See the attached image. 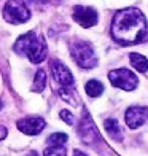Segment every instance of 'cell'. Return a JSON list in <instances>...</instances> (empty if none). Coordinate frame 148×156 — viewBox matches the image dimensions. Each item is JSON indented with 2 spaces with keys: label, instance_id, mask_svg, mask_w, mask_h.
I'll return each mask as SVG.
<instances>
[{
  "label": "cell",
  "instance_id": "cell-6",
  "mask_svg": "<svg viewBox=\"0 0 148 156\" xmlns=\"http://www.w3.org/2000/svg\"><path fill=\"white\" fill-rule=\"evenodd\" d=\"M49 67H51V73H53L54 81L59 84V88H70V86H73V83H75L73 81V75L61 61L53 59L51 64H49Z\"/></svg>",
  "mask_w": 148,
  "mask_h": 156
},
{
  "label": "cell",
  "instance_id": "cell-1",
  "mask_svg": "<svg viewBox=\"0 0 148 156\" xmlns=\"http://www.w3.org/2000/svg\"><path fill=\"white\" fill-rule=\"evenodd\" d=\"M148 26L143 13L137 8L119 10L111 23V37L121 45H137L146 40Z\"/></svg>",
  "mask_w": 148,
  "mask_h": 156
},
{
  "label": "cell",
  "instance_id": "cell-13",
  "mask_svg": "<svg viewBox=\"0 0 148 156\" xmlns=\"http://www.w3.org/2000/svg\"><path fill=\"white\" fill-rule=\"evenodd\" d=\"M46 86V73L43 69H38L37 73H35V78H33V83H32V91L33 93H41Z\"/></svg>",
  "mask_w": 148,
  "mask_h": 156
},
{
  "label": "cell",
  "instance_id": "cell-10",
  "mask_svg": "<svg viewBox=\"0 0 148 156\" xmlns=\"http://www.w3.org/2000/svg\"><path fill=\"white\" fill-rule=\"evenodd\" d=\"M80 137L86 144H91V142H94V139H99L97 129H96L94 123L91 121V116L88 113H84V119L81 121V126H80Z\"/></svg>",
  "mask_w": 148,
  "mask_h": 156
},
{
  "label": "cell",
  "instance_id": "cell-8",
  "mask_svg": "<svg viewBox=\"0 0 148 156\" xmlns=\"http://www.w3.org/2000/svg\"><path fill=\"white\" fill-rule=\"evenodd\" d=\"M73 19L78 23L81 27H93L97 24V11L94 8H89V6H75L73 10Z\"/></svg>",
  "mask_w": 148,
  "mask_h": 156
},
{
  "label": "cell",
  "instance_id": "cell-23",
  "mask_svg": "<svg viewBox=\"0 0 148 156\" xmlns=\"http://www.w3.org/2000/svg\"><path fill=\"white\" fill-rule=\"evenodd\" d=\"M53 2H62V0H53Z\"/></svg>",
  "mask_w": 148,
  "mask_h": 156
},
{
  "label": "cell",
  "instance_id": "cell-9",
  "mask_svg": "<svg viewBox=\"0 0 148 156\" xmlns=\"http://www.w3.org/2000/svg\"><path fill=\"white\" fill-rule=\"evenodd\" d=\"M126 124L131 129H137L148 119V108L146 107H131L126 110Z\"/></svg>",
  "mask_w": 148,
  "mask_h": 156
},
{
  "label": "cell",
  "instance_id": "cell-16",
  "mask_svg": "<svg viewBox=\"0 0 148 156\" xmlns=\"http://www.w3.org/2000/svg\"><path fill=\"white\" fill-rule=\"evenodd\" d=\"M67 140H69L67 134H64V132H54V134H51V136L48 137L46 144H48V147H59V145H64Z\"/></svg>",
  "mask_w": 148,
  "mask_h": 156
},
{
  "label": "cell",
  "instance_id": "cell-15",
  "mask_svg": "<svg viewBox=\"0 0 148 156\" xmlns=\"http://www.w3.org/2000/svg\"><path fill=\"white\" fill-rule=\"evenodd\" d=\"M59 96L64 99L65 102L72 104V105H78V97H76V93L73 91V86L70 88H59Z\"/></svg>",
  "mask_w": 148,
  "mask_h": 156
},
{
  "label": "cell",
  "instance_id": "cell-2",
  "mask_svg": "<svg viewBox=\"0 0 148 156\" xmlns=\"http://www.w3.org/2000/svg\"><path fill=\"white\" fill-rule=\"evenodd\" d=\"M15 51L21 56H27L33 64H40L46 58L48 46L41 35H38L37 32H27L16 40Z\"/></svg>",
  "mask_w": 148,
  "mask_h": 156
},
{
  "label": "cell",
  "instance_id": "cell-4",
  "mask_svg": "<svg viewBox=\"0 0 148 156\" xmlns=\"http://www.w3.org/2000/svg\"><path fill=\"white\" fill-rule=\"evenodd\" d=\"M3 18L10 24H24L30 19V10L24 0H8L3 8Z\"/></svg>",
  "mask_w": 148,
  "mask_h": 156
},
{
  "label": "cell",
  "instance_id": "cell-17",
  "mask_svg": "<svg viewBox=\"0 0 148 156\" xmlns=\"http://www.w3.org/2000/svg\"><path fill=\"white\" fill-rule=\"evenodd\" d=\"M67 150L64 145H59V147H48L46 150L43 151V156H65Z\"/></svg>",
  "mask_w": 148,
  "mask_h": 156
},
{
  "label": "cell",
  "instance_id": "cell-20",
  "mask_svg": "<svg viewBox=\"0 0 148 156\" xmlns=\"http://www.w3.org/2000/svg\"><path fill=\"white\" fill-rule=\"evenodd\" d=\"M73 156H88V154H84V153L80 151V150H75V151H73Z\"/></svg>",
  "mask_w": 148,
  "mask_h": 156
},
{
  "label": "cell",
  "instance_id": "cell-18",
  "mask_svg": "<svg viewBox=\"0 0 148 156\" xmlns=\"http://www.w3.org/2000/svg\"><path fill=\"white\" fill-rule=\"evenodd\" d=\"M59 115H61V118H62V119H64V123H67V124H70V126L75 124V116H73L69 110H62V112L59 113Z\"/></svg>",
  "mask_w": 148,
  "mask_h": 156
},
{
  "label": "cell",
  "instance_id": "cell-7",
  "mask_svg": "<svg viewBox=\"0 0 148 156\" xmlns=\"http://www.w3.org/2000/svg\"><path fill=\"white\" fill-rule=\"evenodd\" d=\"M18 129L21 132L27 134V136H37V134H40L41 131L45 129V119L43 118H38V116H27V118H23L19 119V121L16 123Z\"/></svg>",
  "mask_w": 148,
  "mask_h": 156
},
{
  "label": "cell",
  "instance_id": "cell-14",
  "mask_svg": "<svg viewBox=\"0 0 148 156\" xmlns=\"http://www.w3.org/2000/svg\"><path fill=\"white\" fill-rule=\"evenodd\" d=\"M84 89H86V94L91 96V97H97V96H100L104 93L102 83L97 81V80H89L86 83V86H84Z\"/></svg>",
  "mask_w": 148,
  "mask_h": 156
},
{
  "label": "cell",
  "instance_id": "cell-12",
  "mask_svg": "<svg viewBox=\"0 0 148 156\" xmlns=\"http://www.w3.org/2000/svg\"><path fill=\"white\" fill-rule=\"evenodd\" d=\"M129 59H131L132 67L136 69V70H139V72L145 73L146 70H148V61H146L145 56L137 54V53H131V54H129Z\"/></svg>",
  "mask_w": 148,
  "mask_h": 156
},
{
  "label": "cell",
  "instance_id": "cell-22",
  "mask_svg": "<svg viewBox=\"0 0 148 156\" xmlns=\"http://www.w3.org/2000/svg\"><path fill=\"white\" fill-rule=\"evenodd\" d=\"M32 2H35V3H41V2H45V0H32Z\"/></svg>",
  "mask_w": 148,
  "mask_h": 156
},
{
  "label": "cell",
  "instance_id": "cell-5",
  "mask_svg": "<svg viewBox=\"0 0 148 156\" xmlns=\"http://www.w3.org/2000/svg\"><path fill=\"white\" fill-rule=\"evenodd\" d=\"M108 80L113 86L121 88L124 91H132V89H136L137 84H139V78L136 76V73H132L128 69L111 70L108 73Z\"/></svg>",
  "mask_w": 148,
  "mask_h": 156
},
{
  "label": "cell",
  "instance_id": "cell-3",
  "mask_svg": "<svg viewBox=\"0 0 148 156\" xmlns=\"http://www.w3.org/2000/svg\"><path fill=\"white\" fill-rule=\"evenodd\" d=\"M70 54L73 61L78 64L81 69H93L97 66V58L93 46L88 41L83 40H73L70 43Z\"/></svg>",
  "mask_w": 148,
  "mask_h": 156
},
{
  "label": "cell",
  "instance_id": "cell-19",
  "mask_svg": "<svg viewBox=\"0 0 148 156\" xmlns=\"http://www.w3.org/2000/svg\"><path fill=\"white\" fill-rule=\"evenodd\" d=\"M6 134H8V129L5 126H0V140H3L6 137Z\"/></svg>",
  "mask_w": 148,
  "mask_h": 156
},
{
  "label": "cell",
  "instance_id": "cell-21",
  "mask_svg": "<svg viewBox=\"0 0 148 156\" xmlns=\"http://www.w3.org/2000/svg\"><path fill=\"white\" fill-rule=\"evenodd\" d=\"M27 156H38V154H37V151H30V153L27 154Z\"/></svg>",
  "mask_w": 148,
  "mask_h": 156
},
{
  "label": "cell",
  "instance_id": "cell-11",
  "mask_svg": "<svg viewBox=\"0 0 148 156\" xmlns=\"http://www.w3.org/2000/svg\"><path fill=\"white\" fill-rule=\"evenodd\" d=\"M104 127H105V131L108 132V136L113 137L115 140H121L123 139V134H121V129H119V124H118L116 119H113V118L105 119Z\"/></svg>",
  "mask_w": 148,
  "mask_h": 156
}]
</instances>
